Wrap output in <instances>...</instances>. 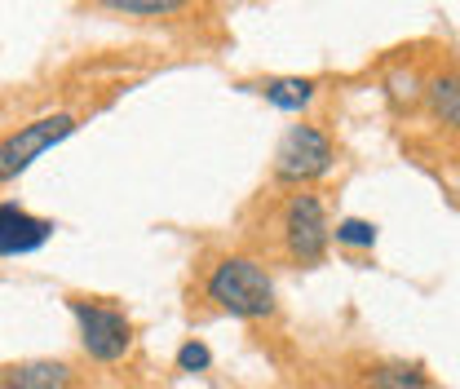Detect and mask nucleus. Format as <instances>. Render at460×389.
I'll return each instance as SVG.
<instances>
[{"label": "nucleus", "instance_id": "obj_1", "mask_svg": "<svg viewBox=\"0 0 460 389\" xmlns=\"http://www.w3.org/2000/svg\"><path fill=\"white\" fill-rule=\"evenodd\" d=\"M208 301H217L234 319H270L275 314V283L252 257H226L208 275Z\"/></svg>", "mask_w": 460, "mask_h": 389}, {"label": "nucleus", "instance_id": "obj_2", "mask_svg": "<svg viewBox=\"0 0 460 389\" xmlns=\"http://www.w3.org/2000/svg\"><path fill=\"white\" fill-rule=\"evenodd\" d=\"M75 128H80L75 115L58 111V115H40V119L22 124L18 133H9L0 142V181H13L18 172H27L45 151H54L58 142H66Z\"/></svg>", "mask_w": 460, "mask_h": 389}, {"label": "nucleus", "instance_id": "obj_3", "mask_svg": "<svg viewBox=\"0 0 460 389\" xmlns=\"http://www.w3.org/2000/svg\"><path fill=\"white\" fill-rule=\"evenodd\" d=\"M332 142H328V133L323 128H314V124H292L284 133V142H279V151H275V177L284 181V186H301V181H314V177H323L328 168H332Z\"/></svg>", "mask_w": 460, "mask_h": 389}, {"label": "nucleus", "instance_id": "obj_4", "mask_svg": "<svg viewBox=\"0 0 460 389\" xmlns=\"http://www.w3.org/2000/svg\"><path fill=\"white\" fill-rule=\"evenodd\" d=\"M279 230H284V248L292 261H301V266L323 261L328 239H332V225H328V213H323V199L319 195H292L284 204Z\"/></svg>", "mask_w": 460, "mask_h": 389}, {"label": "nucleus", "instance_id": "obj_5", "mask_svg": "<svg viewBox=\"0 0 460 389\" xmlns=\"http://www.w3.org/2000/svg\"><path fill=\"white\" fill-rule=\"evenodd\" d=\"M71 314L80 323V345L89 358L98 363H115L128 354L133 345V323L124 310H111V305H93V301H71Z\"/></svg>", "mask_w": 460, "mask_h": 389}, {"label": "nucleus", "instance_id": "obj_6", "mask_svg": "<svg viewBox=\"0 0 460 389\" xmlns=\"http://www.w3.org/2000/svg\"><path fill=\"white\" fill-rule=\"evenodd\" d=\"M54 239V222L31 217L18 204H0V257H27L40 252Z\"/></svg>", "mask_w": 460, "mask_h": 389}, {"label": "nucleus", "instance_id": "obj_7", "mask_svg": "<svg viewBox=\"0 0 460 389\" xmlns=\"http://www.w3.org/2000/svg\"><path fill=\"white\" fill-rule=\"evenodd\" d=\"M0 389H71V367L54 363V358L9 363V367H0Z\"/></svg>", "mask_w": 460, "mask_h": 389}, {"label": "nucleus", "instance_id": "obj_8", "mask_svg": "<svg viewBox=\"0 0 460 389\" xmlns=\"http://www.w3.org/2000/svg\"><path fill=\"white\" fill-rule=\"evenodd\" d=\"M261 93H266V102H270V107H279V111H301V107H310V98H314V80L279 75V80L261 84Z\"/></svg>", "mask_w": 460, "mask_h": 389}, {"label": "nucleus", "instance_id": "obj_9", "mask_svg": "<svg viewBox=\"0 0 460 389\" xmlns=\"http://www.w3.org/2000/svg\"><path fill=\"white\" fill-rule=\"evenodd\" d=\"M425 98H429V111L438 115L443 124L460 128V75H434Z\"/></svg>", "mask_w": 460, "mask_h": 389}, {"label": "nucleus", "instance_id": "obj_10", "mask_svg": "<svg viewBox=\"0 0 460 389\" xmlns=\"http://www.w3.org/2000/svg\"><path fill=\"white\" fill-rule=\"evenodd\" d=\"M102 9L124 13V18H164V13H181V0H102Z\"/></svg>", "mask_w": 460, "mask_h": 389}, {"label": "nucleus", "instance_id": "obj_11", "mask_svg": "<svg viewBox=\"0 0 460 389\" xmlns=\"http://www.w3.org/2000/svg\"><path fill=\"white\" fill-rule=\"evenodd\" d=\"M367 389H429V381H425L420 367H402V363H394V367H381V372L367 381Z\"/></svg>", "mask_w": 460, "mask_h": 389}, {"label": "nucleus", "instance_id": "obj_12", "mask_svg": "<svg viewBox=\"0 0 460 389\" xmlns=\"http://www.w3.org/2000/svg\"><path fill=\"white\" fill-rule=\"evenodd\" d=\"M337 243H345V248H372L376 243V225L363 222V217H345V222H337Z\"/></svg>", "mask_w": 460, "mask_h": 389}, {"label": "nucleus", "instance_id": "obj_13", "mask_svg": "<svg viewBox=\"0 0 460 389\" xmlns=\"http://www.w3.org/2000/svg\"><path fill=\"white\" fill-rule=\"evenodd\" d=\"M208 363H213V354L204 340H186L177 349V372H208Z\"/></svg>", "mask_w": 460, "mask_h": 389}, {"label": "nucleus", "instance_id": "obj_14", "mask_svg": "<svg viewBox=\"0 0 460 389\" xmlns=\"http://www.w3.org/2000/svg\"><path fill=\"white\" fill-rule=\"evenodd\" d=\"M390 84H394V98H407V102L416 98V75H411V71H407V75L394 71V75H390Z\"/></svg>", "mask_w": 460, "mask_h": 389}]
</instances>
